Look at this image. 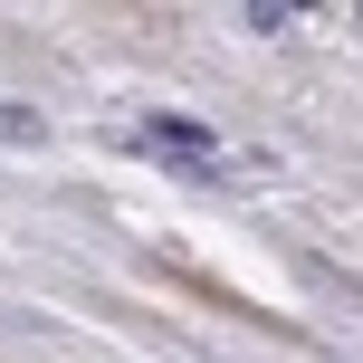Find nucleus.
Segmentation results:
<instances>
[{
  "label": "nucleus",
  "instance_id": "obj_1",
  "mask_svg": "<svg viewBox=\"0 0 363 363\" xmlns=\"http://www.w3.org/2000/svg\"><path fill=\"white\" fill-rule=\"evenodd\" d=\"M134 134H144L153 153H182V163H220V134H211V125H191V115H144Z\"/></svg>",
  "mask_w": 363,
  "mask_h": 363
},
{
  "label": "nucleus",
  "instance_id": "obj_2",
  "mask_svg": "<svg viewBox=\"0 0 363 363\" xmlns=\"http://www.w3.org/2000/svg\"><path fill=\"white\" fill-rule=\"evenodd\" d=\"M0 144H38V115H19V106H0Z\"/></svg>",
  "mask_w": 363,
  "mask_h": 363
}]
</instances>
